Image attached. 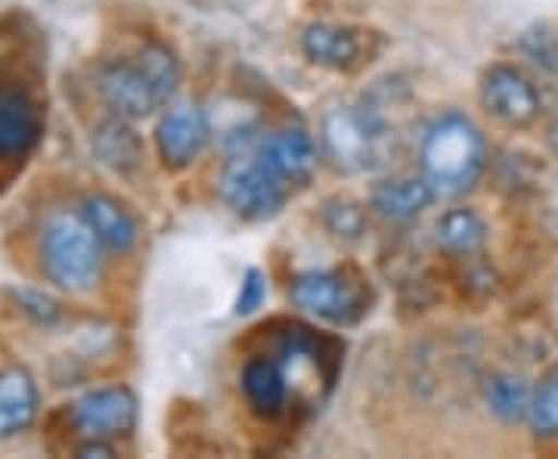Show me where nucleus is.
<instances>
[{"instance_id": "5701e85b", "label": "nucleus", "mask_w": 558, "mask_h": 459, "mask_svg": "<svg viewBox=\"0 0 558 459\" xmlns=\"http://www.w3.org/2000/svg\"><path fill=\"white\" fill-rule=\"evenodd\" d=\"M16 304H20L22 314L32 323H38V326H53L62 314L60 304L50 299L47 292H40V289H22V292H16Z\"/></svg>"}, {"instance_id": "b1692460", "label": "nucleus", "mask_w": 558, "mask_h": 459, "mask_svg": "<svg viewBox=\"0 0 558 459\" xmlns=\"http://www.w3.org/2000/svg\"><path fill=\"white\" fill-rule=\"evenodd\" d=\"M264 295H267V280H264V274L255 270V267H248L245 274H242L240 280V292H236V314L240 317H248V314H255L260 304H264Z\"/></svg>"}, {"instance_id": "393cba45", "label": "nucleus", "mask_w": 558, "mask_h": 459, "mask_svg": "<svg viewBox=\"0 0 558 459\" xmlns=\"http://www.w3.org/2000/svg\"><path fill=\"white\" fill-rule=\"evenodd\" d=\"M72 454L75 457H116V444L102 438H78Z\"/></svg>"}, {"instance_id": "1a4fd4ad", "label": "nucleus", "mask_w": 558, "mask_h": 459, "mask_svg": "<svg viewBox=\"0 0 558 459\" xmlns=\"http://www.w3.org/2000/svg\"><path fill=\"white\" fill-rule=\"evenodd\" d=\"M211 141V121L202 106H171L156 124V149L165 168L183 171Z\"/></svg>"}, {"instance_id": "0eeeda50", "label": "nucleus", "mask_w": 558, "mask_h": 459, "mask_svg": "<svg viewBox=\"0 0 558 459\" xmlns=\"http://www.w3.org/2000/svg\"><path fill=\"white\" fill-rule=\"evenodd\" d=\"M94 87L100 94L102 106L119 119L143 121L165 106L134 57L131 60L128 57L102 60L94 72Z\"/></svg>"}, {"instance_id": "f257e3e1", "label": "nucleus", "mask_w": 558, "mask_h": 459, "mask_svg": "<svg viewBox=\"0 0 558 459\" xmlns=\"http://www.w3.org/2000/svg\"><path fill=\"white\" fill-rule=\"evenodd\" d=\"M106 249L78 212H50L38 230V267L44 280L69 295L97 289L106 267Z\"/></svg>"}, {"instance_id": "2eb2a0df", "label": "nucleus", "mask_w": 558, "mask_h": 459, "mask_svg": "<svg viewBox=\"0 0 558 459\" xmlns=\"http://www.w3.org/2000/svg\"><path fill=\"white\" fill-rule=\"evenodd\" d=\"M301 50L311 62H317L323 69H354L363 53L357 32L344 28V25H332V22H314L304 28L301 35Z\"/></svg>"}, {"instance_id": "423d86ee", "label": "nucleus", "mask_w": 558, "mask_h": 459, "mask_svg": "<svg viewBox=\"0 0 558 459\" xmlns=\"http://www.w3.org/2000/svg\"><path fill=\"white\" fill-rule=\"evenodd\" d=\"M289 299L304 314L332 326H354L366 311L363 292L339 270H304L289 286Z\"/></svg>"}, {"instance_id": "39448f33", "label": "nucleus", "mask_w": 558, "mask_h": 459, "mask_svg": "<svg viewBox=\"0 0 558 459\" xmlns=\"http://www.w3.org/2000/svg\"><path fill=\"white\" fill-rule=\"evenodd\" d=\"M140 403L128 385H102L69 403V425L78 438L124 440L137 432Z\"/></svg>"}, {"instance_id": "20e7f679", "label": "nucleus", "mask_w": 558, "mask_h": 459, "mask_svg": "<svg viewBox=\"0 0 558 459\" xmlns=\"http://www.w3.org/2000/svg\"><path fill=\"white\" fill-rule=\"evenodd\" d=\"M286 196H289V186L258 156H236L223 165L220 200L230 205L233 215L245 220L274 218L286 205Z\"/></svg>"}, {"instance_id": "6ab92c4d", "label": "nucleus", "mask_w": 558, "mask_h": 459, "mask_svg": "<svg viewBox=\"0 0 558 459\" xmlns=\"http://www.w3.org/2000/svg\"><path fill=\"white\" fill-rule=\"evenodd\" d=\"M438 245L447 249L450 255H472L484 245V237H487V227L484 220L469 212V208H450L444 212L438 220Z\"/></svg>"}, {"instance_id": "dca6fc26", "label": "nucleus", "mask_w": 558, "mask_h": 459, "mask_svg": "<svg viewBox=\"0 0 558 459\" xmlns=\"http://www.w3.org/2000/svg\"><path fill=\"white\" fill-rule=\"evenodd\" d=\"M94 156L116 174H134L143 165V141L134 131V121L119 119L109 112V119H102L94 134H90Z\"/></svg>"}, {"instance_id": "f8f14e48", "label": "nucleus", "mask_w": 558, "mask_h": 459, "mask_svg": "<svg viewBox=\"0 0 558 459\" xmlns=\"http://www.w3.org/2000/svg\"><path fill=\"white\" fill-rule=\"evenodd\" d=\"M40 416V388L28 366H0V444L25 435Z\"/></svg>"}, {"instance_id": "412c9836", "label": "nucleus", "mask_w": 558, "mask_h": 459, "mask_svg": "<svg viewBox=\"0 0 558 459\" xmlns=\"http://www.w3.org/2000/svg\"><path fill=\"white\" fill-rule=\"evenodd\" d=\"M531 428L539 438H556L558 435V370L546 373L531 395Z\"/></svg>"}, {"instance_id": "9d476101", "label": "nucleus", "mask_w": 558, "mask_h": 459, "mask_svg": "<svg viewBox=\"0 0 558 459\" xmlns=\"http://www.w3.org/2000/svg\"><path fill=\"white\" fill-rule=\"evenodd\" d=\"M44 134V116L35 97L13 84H0V161L32 156Z\"/></svg>"}, {"instance_id": "4be33fe9", "label": "nucleus", "mask_w": 558, "mask_h": 459, "mask_svg": "<svg viewBox=\"0 0 558 459\" xmlns=\"http://www.w3.org/2000/svg\"><path fill=\"white\" fill-rule=\"evenodd\" d=\"M323 220H326L329 233H336L341 240H357L366 227V215L354 202H329L323 212Z\"/></svg>"}, {"instance_id": "f03ea898", "label": "nucleus", "mask_w": 558, "mask_h": 459, "mask_svg": "<svg viewBox=\"0 0 558 459\" xmlns=\"http://www.w3.org/2000/svg\"><path fill=\"white\" fill-rule=\"evenodd\" d=\"M487 165V146L478 124L462 112H444L418 141V168L435 193L457 196L472 190Z\"/></svg>"}, {"instance_id": "9b49d317", "label": "nucleus", "mask_w": 558, "mask_h": 459, "mask_svg": "<svg viewBox=\"0 0 558 459\" xmlns=\"http://www.w3.org/2000/svg\"><path fill=\"white\" fill-rule=\"evenodd\" d=\"M274 174H277L289 190L304 186L317 171V143L304 131V128H279L274 134H267L260 146L255 149Z\"/></svg>"}, {"instance_id": "a211bd4d", "label": "nucleus", "mask_w": 558, "mask_h": 459, "mask_svg": "<svg viewBox=\"0 0 558 459\" xmlns=\"http://www.w3.org/2000/svg\"><path fill=\"white\" fill-rule=\"evenodd\" d=\"M134 60H137V65L143 69V75L149 78V84L156 87L159 100L165 102V106L174 100V94L180 90V78H183L178 53H174L165 40L146 38L137 47Z\"/></svg>"}, {"instance_id": "7ed1b4c3", "label": "nucleus", "mask_w": 558, "mask_h": 459, "mask_svg": "<svg viewBox=\"0 0 558 459\" xmlns=\"http://www.w3.org/2000/svg\"><path fill=\"white\" fill-rule=\"evenodd\" d=\"M385 128L373 112H363L357 106H339L326 112L323 119V153L344 174L366 171L379 161V143Z\"/></svg>"}, {"instance_id": "6e6552de", "label": "nucleus", "mask_w": 558, "mask_h": 459, "mask_svg": "<svg viewBox=\"0 0 558 459\" xmlns=\"http://www.w3.org/2000/svg\"><path fill=\"white\" fill-rule=\"evenodd\" d=\"M481 102L484 109L509 128H527L534 124L543 109L537 87L527 75H521L512 65H490L481 78Z\"/></svg>"}, {"instance_id": "aec40b11", "label": "nucleus", "mask_w": 558, "mask_h": 459, "mask_svg": "<svg viewBox=\"0 0 558 459\" xmlns=\"http://www.w3.org/2000/svg\"><path fill=\"white\" fill-rule=\"evenodd\" d=\"M531 388L521 376H512V373H499L494 379L487 382L484 388V398H487V407L490 413L502 422H521L527 413H531Z\"/></svg>"}, {"instance_id": "ddd939ff", "label": "nucleus", "mask_w": 558, "mask_h": 459, "mask_svg": "<svg viewBox=\"0 0 558 459\" xmlns=\"http://www.w3.org/2000/svg\"><path fill=\"white\" fill-rule=\"evenodd\" d=\"M81 215L90 224V230L97 233L102 249L109 255H131L140 242V224L137 215L116 200L112 193H87L81 200Z\"/></svg>"}, {"instance_id": "4468645a", "label": "nucleus", "mask_w": 558, "mask_h": 459, "mask_svg": "<svg viewBox=\"0 0 558 459\" xmlns=\"http://www.w3.org/2000/svg\"><path fill=\"white\" fill-rule=\"evenodd\" d=\"M242 395L248 400L252 413L260 420H277L289 403V382L274 358H252L242 366Z\"/></svg>"}, {"instance_id": "f3484780", "label": "nucleus", "mask_w": 558, "mask_h": 459, "mask_svg": "<svg viewBox=\"0 0 558 459\" xmlns=\"http://www.w3.org/2000/svg\"><path fill=\"white\" fill-rule=\"evenodd\" d=\"M435 186L425 178H391L381 180L373 190L369 205L388 220H413L418 218L432 202H435Z\"/></svg>"}, {"instance_id": "a878e982", "label": "nucleus", "mask_w": 558, "mask_h": 459, "mask_svg": "<svg viewBox=\"0 0 558 459\" xmlns=\"http://www.w3.org/2000/svg\"><path fill=\"white\" fill-rule=\"evenodd\" d=\"M549 146H553V153L558 156V119L553 121V128H549Z\"/></svg>"}]
</instances>
